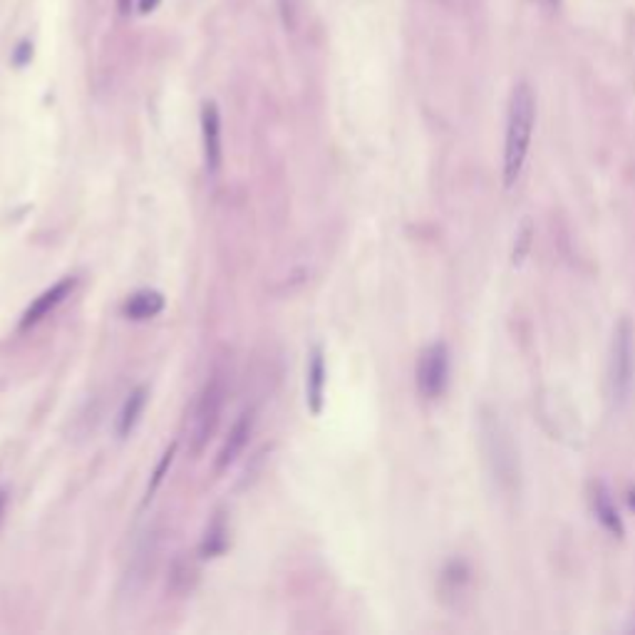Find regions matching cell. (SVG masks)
Here are the masks:
<instances>
[{"instance_id": "cell-1", "label": "cell", "mask_w": 635, "mask_h": 635, "mask_svg": "<svg viewBox=\"0 0 635 635\" xmlns=\"http://www.w3.org/2000/svg\"><path fill=\"white\" fill-rule=\"evenodd\" d=\"M536 127V92L527 80L514 85L507 107L504 127V155H501V182L504 189H514L527 166L529 149Z\"/></svg>"}, {"instance_id": "cell-2", "label": "cell", "mask_w": 635, "mask_h": 635, "mask_svg": "<svg viewBox=\"0 0 635 635\" xmlns=\"http://www.w3.org/2000/svg\"><path fill=\"white\" fill-rule=\"evenodd\" d=\"M635 385V328L633 323L623 318L618 323L610 343V360H609V388L610 398L616 402V408H623Z\"/></svg>"}, {"instance_id": "cell-3", "label": "cell", "mask_w": 635, "mask_h": 635, "mask_svg": "<svg viewBox=\"0 0 635 635\" xmlns=\"http://www.w3.org/2000/svg\"><path fill=\"white\" fill-rule=\"evenodd\" d=\"M224 398H227V385L221 375H214L207 388L201 392L197 409H194V429H191V445L194 454H201L211 442V437L217 435L221 409H224Z\"/></svg>"}, {"instance_id": "cell-4", "label": "cell", "mask_w": 635, "mask_h": 635, "mask_svg": "<svg viewBox=\"0 0 635 635\" xmlns=\"http://www.w3.org/2000/svg\"><path fill=\"white\" fill-rule=\"evenodd\" d=\"M418 390L425 399H439L447 392L452 375V355L442 340L427 345L418 360Z\"/></svg>"}, {"instance_id": "cell-5", "label": "cell", "mask_w": 635, "mask_h": 635, "mask_svg": "<svg viewBox=\"0 0 635 635\" xmlns=\"http://www.w3.org/2000/svg\"><path fill=\"white\" fill-rule=\"evenodd\" d=\"M481 432H484V439L491 445L489 459L494 464V474L499 479L514 481V477H517V454H514V447L509 442V435L499 425V419H491V429L487 422H481Z\"/></svg>"}, {"instance_id": "cell-6", "label": "cell", "mask_w": 635, "mask_h": 635, "mask_svg": "<svg viewBox=\"0 0 635 635\" xmlns=\"http://www.w3.org/2000/svg\"><path fill=\"white\" fill-rule=\"evenodd\" d=\"M75 286H77V278H73V276H67V278H63V281H57L53 286V288H47V291H43L40 296H37L30 306H27V310L23 313V318H20V330H27V328L37 326L43 318H47L50 313H53L60 303H63L70 293L75 291Z\"/></svg>"}, {"instance_id": "cell-7", "label": "cell", "mask_w": 635, "mask_h": 635, "mask_svg": "<svg viewBox=\"0 0 635 635\" xmlns=\"http://www.w3.org/2000/svg\"><path fill=\"white\" fill-rule=\"evenodd\" d=\"M201 136H204V159L211 176L221 169V115L217 102L201 105Z\"/></svg>"}, {"instance_id": "cell-8", "label": "cell", "mask_w": 635, "mask_h": 635, "mask_svg": "<svg viewBox=\"0 0 635 635\" xmlns=\"http://www.w3.org/2000/svg\"><path fill=\"white\" fill-rule=\"evenodd\" d=\"M590 509H593V514L599 519L600 527L606 529L610 536H616V539L626 536V527H623V519L618 514L613 494H610V489L603 481H596L590 487Z\"/></svg>"}, {"instance_id": "cell-9", "label": "cell", "mask_w": 635, "mask_h": 635, "mask_svg": "<svg viewBox=\"0 0 635 635\" xmlns=\"http://www.w3.org/2000/svg\"><path fill=\"white\" fill-rule=\"evenodd\" d=\"M251 432H254V412H244V415L237 419V425L231 427V432H228V437L224 439V445H221V449H218L217 474L227 472L228 467L241 457V452H244L246 445H248V437H251Z\"/></svg>"}, {"instance_id": "cell-10", "label": "cell", "mask_w": 635, "mask_h": 635, "mask_svg": "<svg viewBox=\"0 0 635 635\" xmlns=\"http://www.w3.org/2000/svg\"><path fill=\"white\" fill-rule=\"evenodd\" d=\"M125 316L129 320H149V318H156L164 310V296L159 291H136L127 298V303L122 306Z\"/></svg>"}, {"instance_id": "cell-11", "label": "cell", "mask_w": 635, "mask_h": 635, "mask_svg": "<svg viewBox=\"0 0 635 635\" xmlns=\"http://www.w3.org/2000/svg\"><path fill=\"white\" fill-rule=\"evenodd\" d=\"M308 409L313 415H320L323 409V395H326V360H323V353L320 348H316L310 353V363H308Z\"/></svg>"}, {"instance_id": "cell-12", "label": "cell", "mask_w": 635, "mask_h": 635, "mask_svg": "<svg viewBox=\"0 0 635 635\" xmlns=\"http://www.w3.org/2000/svg\"><path fill=\"white\" fill-rule=\"evenodd\" d=\"M146 395H149L146 388H136V390L129 392V398L125 399V405H122V409H119V418H117V435L122 437V439L135 432L136 422H139L142 412H145Z\"/></svg>"}, {"instance_id": "cell-13", "label": "cell", "mask_w": 635, "mask_h": 635, "mask_svg": "<svg viewBox=\"0 0 635 635\" xmlns=\"http://www.w3.org/2000/svg\"><path fill=\"white\" fill-rule=\"evenodd\" d=\"M228 546V527L221 514H217V519L211 521L209 529H207V536L201 541V556L204 559H214V556H221L227 551Z\"/></svg>"}, {"instance_id": "cell-14", "label": "cell", "mask_w": 635, "mask_h": 635, "mask_svg": "<svg viewBox=\"0 0 635 635\" xmlns=\"http://www.w3.org/2000/svg\"><path fill=\"white\" fill-rule=\"evenodd\" d=\"M534 237H536L534 221H531V218H524V221H521V227L517 228V234H514V246H511V266H514V268L524 266V261H527L529 254H531Z\"/></svg>"}, {"instance_id": "cell-15", "label": "cell", "mask_w": 635, "mask_h": 635, "mask_svg": "<svg viewBox=\"0 0 635 635\" xmlns=\"http://www.w3.org/2000/svg\"><path fill=\"white\" fill-rule=\"evenodd\" d=\"M194 581H197V569H194V563L184 561V559H179V561L174 563L172 589L176 590V593H186V590H191Z\"/></svg>"}, {"instance_id": "cell-16", "label": "cell", "mask_w": 635, "mask_h": 635, "mask_svg": "<svg viewBox=\"0 0 635 635\" xmlns=\"http://www.w3.org/2000/svg\"><path fill=\"white\" fill-rule=\"evenodd\" d=\"M174 452H176V445H172L166 452L162 454V462L156 464V469H155V474H152V484L146 487V501L152 499L155 497V491L159 489V484H162V479H164V474H166V469L172 467V462H174Z\"/></svg>"}, {"instance_id": "cell-17", "label": "cell", "mask_w": 635, "mask_h": 635, "mask_svg": "<svg viewBox=\"0 0 635 635\" xmlns=\"http://www.w3.org/2000/svg\"><path fill=\"white\" fill-rule=\"evenodd\" d=\"M30 57H33V43H30V40H23V43L15 47V53H13V63L18 65V67H25V65L30 63Z\"/></svg>"}, {"instance_id": "cell-18", "label": "cell", "mask_w": 635, "mask_h": 635, "mask_svg": "<svg viewBox=\"0 0 635 635\" xmlns=\"http://www.w3.org/2000/svg\"><path fill=\"white\" fill-rule=\"evenodd\" d=\"M159 3H162V0H139V13H142V15H149V13H155V10L159 8Z\"/></svg>"}, {"instance_id": "cell-19", "label": "cell", "mask_w": 635, "mask_h": 635, "mask_svg": "<svg viewBox=\"0 0 635 635\" xmlns=\"http://www.w3.org/2000/svg\"><path fill=\"white\" fill-rule=\"evenodd\" d=\"M5 509H8V489L0 487V524H3V517H5Z\"/></svg>"}, {"instance_id": "cell-20", "label": "cell", "mask_w": 635, "mask_h": 635, "mask_svg": "<svg viewBox=\"0 0 635 635\" xmlns=\"http://www.w3.org/2000/svg\"><path fill=\"white\" fill-rule=\"evenodd\" d=\"M132 3H135V0H117L119 15H129V10H132Z\"/></svg>"}]
</instances>
